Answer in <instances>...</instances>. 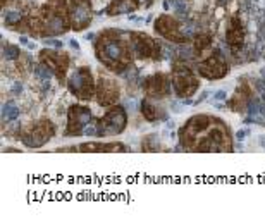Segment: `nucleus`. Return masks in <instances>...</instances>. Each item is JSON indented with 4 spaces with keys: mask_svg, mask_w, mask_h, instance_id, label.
Masks as SVG:
<instances>
[{
    "mask_svg": "<svg viewBox=\"0 0 265 222\" xmlns=\"http://www.w3.org/2000/svg\"><path fill=\"white\" fill-rule=\"evenodd\" d=\"M96 59L103 65H107L109 69H126L129 64V52H126V48L122 45V41L112 33H105L102 35L100 43L96 45Z\"/></svg>",
    "mask_w": 265,
    "mask_h": 222,
    "instance_id": "nucleus-1",
    "label": "nucleus"
},
{
    "mask_svg": "<svg viewBox=\"0 0 265 222\" xmlns=\"http://www.w3.org/2000/svg\"><path fill=\"white\" fill-rule=\"evenodd\" d=\"M127 124V114L126 109L122 107H114L96 124V134L98 136H112V134H121L126 129Z\"/></svg>",
    "mask_w": 265,
    "mask_h": 222,
    "instance_id": "nucleus-2",
    "label": "nucleus"
},
{
    "mask_svg": "<svg viewBox=\"0 0 265 222\" xmlns=\"http://www.w3.org/2000/svg\"><path fill=\"white\" fill-rule=\"evenodd\" d=\"M172 84L179 98H189L193 93L198 90V81L193 76L191 69L188 65L174 64V74H172Z\"/></svg>",
    "mask_w": 265,
    "mask_h": 222,
    "instance_id": "nucleus-3",
    "label": "nucleus"
},
{
    "mask_svg": "<svg viewBox=\"0 0 265 222\" xmlns=\"http://www.w3.org/2000/svg\"><path fill=\"white\" fill-rule=\"evenodd\" d=\"M67 88L72 95H76L78 98L88 100L93 95V79L92 74L86 67H79V69L72 71V74L69 76L67 81Z\"/></svg>",
    "mask_w": 265,
    "mask_h": 222,
    "instance_id": "nucleus-4",
    "label": "nucleus"
},
{
    "mask_svg": "<svg viewBox=\"0 0 265 222\" xmlns=\"http://www.w3.org/2000/svg\"><path fill=\"white\" fill-rule=\"evenodd\" d=\"M131 48L139 59H146V57H153V59H160L162 47L157 43L153 38H150L145 33H133L131 35Z\"/></svg>",
    "mask_w": 265,
    "mask_h": 222,
    "instance_id": "nucleus-5",
    "label": "nucleus"
},
{
    "mask_svg": "<svg viewBox=\"0 0 265 222\" xmlns=\"http://www.w3.org/2000/svg\"><path fill=\"white\" fill-rule=\"evenodd\" d=\"M92 124V112L88 107L83 105H72L69 109V122H67V131L65 134H79L83 129Z\"/></svg>",
    "mask_w": 265,
    "mask_h": 222,
    "instance_id": "nucleus-6",
    "label": "nucleus"
},
{
    "mask_svg": "<svg viewBox=\"0 0 265 222\" xmlns=\"http://www.w3.org/2000/svg\"><path fill=\"white\" fill-rule=\"evenodd\" d=\"M155 29L160 36H164L165 40H170L174 43H184V40H186V36L183 35V31L176 22V19L169 18L167 14L160 16L155 21Z\"/></svg>",
    "mask_w": 265,
    "mask_h": 222,
    "instance_id": "nucleus-7",
    "label": "nucleus"
},
{
    "mask_svg": "<svg viewBox=\"0 0 265 222\" xmlns=\"http://www.w3.org/2000/svg\"><path fill=\"white\" fill-rule=\"evenodd\" d=\"M198 72L207 79H220L229 72V67L220 57V53L217 52L215 55L208 57L205 62L198 64Z\"/></svg>",
    "mask_w": 265,
    "mask_h": 222,
    "instance_id": "nucleus-8",
    "label": "nucleus"
},
{
    "mask_svg": "<svg viewBox=\"0 0 265 222\" xmlns=\"http://www.w3.org/2000/svg\"><path fill=\"white\" fill-rule=\"evenodd\" d=\"M53 136V127L48 121H40V124H36L29 133L24 134L22 141L26 146L31 148H40L41 145H45L48 139Z\"/></svg>",
    "mask_w": 265,
    "mask_h": 222,
    "instance_id": "nucleus-9",
    "label": "nucleus"
},
{
    "mask_svg": "<svg viewBox=\"0 0 265 222\" xmlns=\"http://www.w3.org/2000/svg\"><path fill=\"white\" fill-rule=\"evenodd\" d=\"M69 10H71V24L76 31L83 29L92 21V10L88 5V0H69Z\"/></svg>",
    "mask_w": 265,
    "mask_h": 222,
    "instance_id": "nucleus-10",
    "label": "nucleus"
},
{
    "mask_svg": "<svg viewBox=\"0 0 265 222\" xmlns=\"http://www.w3.org/2000/svg\"><path fill=\"white\" fill-rule=\"evenodd\" d=\"M143 88L146 96H150V98H164L170 93V81L164 74H155L146 79Z\"/></svg>",
    "mask_w": 265,
    "mask_h": 222,
    "instance_id": "nucleus-11",
    "label": "nucleus"
},
{
    "mask_svg": "<svg viewBox=\"0 0 265 222\" xmlns=\"http://www.w3.org/2000/svg\"><path fill=\"white\" fill-rule=\"evenodd\" d=\"M119 98L117 84L112 79H100L98 81V103L109 107Z\"/></svg>",
    "mask_w": 265,
    "mask_h": 222,
    "instance_id": "nucleus-12",
    "label": "nucleus"
},
{
    "mask_svg": "<svg viewBox=\"0 0 265 222\" xmlns=\"http://www.w3.org/2000/svg\"><path fill=\"white\" fill-rule=\"evenodd\" d=\"M41 64L50 67L52 72L62 78L65 69H67V57H64L62 53H55L52 50H43L41 52Z\"/></svg>",
    "mask_w": 265,
    "mask_h": 222,
    "instance_id": "nucleus-13",
    "label": "nucleus"
},
{
    "mask_svg": "<svg viewBox=\"0 0 265 222\" xmlns=\"http://www.w3.org/2000/svg\"><path fill=\"white\" fill-rule=\"evenodd\" d=\"M226 41L232 48H241L244 43V29L241 26L239 18H232L226 31Z\"/></svg>",
    "mask_w": 265,
    "mask_h": 222,
    "instance_id": "nucleus-14",
    "label": "nucleus"
},
{
    "mask_svg": "<svg viewBox=\"0 0 265 222\" xmlns=\"http://www.w3.org/2000/svg\"><path fill=\"white\" fill-rule=\"evenodd\" d=\"M67 22H65V19L62 18V16H59V14H52L48 12L47 14V19H45L43 22V33L45 35H62V33H65L67 31Z\"/></svg>",
    "mask_w": 265,
    "mask_h": 222,
    "instance_id": "nucleus-15",
    "label": "nucleus"
},
{
    "mask_svg": "<svg viewBox=\"0 0 265 222\" xmlns=\"http://www.w3.org/2000/svg\"><path fill=\"white\" fill-rule=\"evenodd\" d=\"M139 7V2L138 0H115L112 2L107 12L110 16H119V14H126V12H133Z\"/></svg>",
    "mask_w": 265,
    "mask_h": 222,
    "instance_id": "nucleus-16",
    "label": "nucleus"
},
{
    "mask_svg": "<svg viewBox=\"0 0 265 222\" xmlns=\"http://www.w3.org/2000/svg\"><path fill=\"white\" fill-rule=\"evenodd\" d=\"M141 114H143V117L146 119V121H152V122H153V121H157L158 117H164L160 110L157 109L155 105L150 103V102H148L146 98H145V100L141 102Z\"/></svg>",
    "mask_w": 265,
    "mask_h": 222,
    "instance_id": "nucleus-17",
    "label": "nucleus"
},
{
    "mask_svg": "<svg viewBox=\"0 0 265 222\" xmlns=\"http://www.w3.org/2000/svg\"><path fill=\"white\" fill-rule=\"evenodd\" d=\"M18 115H19V109H18V105L14 103V100L5 102L4 107H2V121H4V122L16 121Z\"/></svg>",
    "mask_w": 265,
    "mask_h": 222,
    "instance_id": "nucleus-18",
    "label": "nucleus"
},
{
    "mask_svg": "<svg viewBox=\"0 0 265 222\" xmlns=\"http://www.w3.org/2000/svg\"><path fill=\"white\" fill-rule=\"evenodd\" d=\"M210 43H212V40H210L208 35L196 36V40H195V55H201V52H203L207 47H210Z\"/></svg>",
    "mask_w": 265,
    "mask_h": 222,
    "instance_id": "nucleus-19",
    "label": "nucleus"
},
{
    "mask_svg": "<svg viewBox=\"0 0 265 222\" xmlns=\"http://www.w3.org/2000/svg\"><path fill=\"white\" fill-rule=\"evenodd\" d=\"M141 146H143L145 152H155V150H158V148H160V143H158L157 134H148L146 138L143 139Z\"/></svg>",
    "mask_w": 265,
    "mask_h": 222,
    "instance_id": "nucleus-20",
    "label": "nucleus"
},
{
    "mask_svg": "<svg viewBox=\"0 0 265 222\" xmlns=\"http://www.w3.org/2000/svg\"><path fill=\"white\" fill-rule=\"evenodd\" d=\"M35 74L40 78V81H45V83H48V81L52 79V69L47 67L45 64L35 65Z\"/></svg>",
    "mask_w": 265,
    "mask_h": 222,
    "instance_id": "nucleus-21",
    "label": "nucleus"
},
{
    "mask_svg": "<svg viewBox=\"0 0 265 222\" xmlns=\"http://www.w3.org/2000/svg\"><path fill=\"white\" fill-rule=\"evenodd\" d=\"M19 53H21V50H19L16 45H4V47H2V55H4V59H7V60L18 59Z\"/></svg>",
    "mask_w": 265,
    "mask_h": 222,
    "instance_id": "nucleus-22",
    "label": "nucleus"
},
{
    "mask_svg": "<svg viewBox=\"0 0 265 222\" xmlns=\"http://www.w3.org/2000/svg\"><path fill=\"white\" fill-rule=\"evenodd\" d=\"M5 24H18L19 21H21V12H18V10H9V12H5V18H4Z\"/></svg>",
    "mask_w": 265,
    "mask_h": 222,
    "instance_id": "nucleus-23",
    "label": "nucleus"
},
{
    "mask_svg": "<svg viewBox=\"0 0 265 222\" xmlns=\"http://www.w3.org/2000/svg\"><path fill=\"white\" fill-rule=\"evenodd\" d=\"M260 107H262V105H260V102L256 100V98H250L248 107H246L248 114H250V115H258V114H260Z\"/></svg>",
    "mask_w": 265,
    "mask_h": 222,
    "instance_id": "nucleus-24",
    "label": "nucleus"
},
{
    "mask_svg": "<svg viewBox=\"0 0 265 222\" xmlns=\"http://www.w3.org/2000/svg\"><path fill=\"white\" fill-rule=\"evenodd\" d=\"M174 7H176V10H177L181 16L186 12V2H184V0H174Z\"/></svg>",
    "mask_w": 265,
    "mask_h": 222,
    "instance_id": "nucleus-25",
    "label": "nucleus"
},
{
    "mask_svg": "<svg viewBox=\"0 0 265 222\" xmlns=\"http://www.w3.org/2000/svg\"><path fill=\"white\" fill-rule=\"evenodd\" d=\"M43 43L50 45V47H55V48H62V41L60 40H55V38H45Z\"/></svg>",
    "mask_w": 265,
    "mask_h": 222,
    "instance_id": "nucleus-26",
    "label": "nucleus"
},
{
    "mask_svg": "<svg viewBox=\"0 0 265 222\" xmlns=\"http://www.w3.org/2000/svg\"><path fill=\"white\" fill-rule=\"evenodd\" d=\"M226 96H227V93L224 92V90H217L215 95H213V98H215L217 102H224V100H226Z\"/></svg>",
    "mask_w": 265,
    "mask_h": 222,
    "instance_id": "nucleus-27",
    "label": "nucleus"
},
{
    "mask_svg": "<svg viewBox=\"0 0 265 222\" xmlns=\"http://www.w3.org/2000/svg\"><path fill=\"white\" fill-rule=\"evenodd\" d=\"M21 92H22V83L21 81H16L12 84V93L14 95H21Z\"/></svg>",
    "mask_w": 265,
    "mask_h": 222,
    "instance_id": "nucleus-28",
    "label": "nucleus"
},
{
    "mask_svg": "<svg viewBox=\"0 0 265 222\" xmlns=\"http://www.w3.org/2000/svg\"><path fill=\"white\" fill-rule=\"evenodd\" d=\"M83 134L84 136H93V134H96V126L93 127V126H86L84 129H83Z\"/></svg>",
    "mask_w": 265,
    "mask_h": 222,
    "instance_id": "nucleus-29",
    "label": "nucleus"
},
{
    "mask_svg": "<svg viewBox=\"0 0 265 222\" xmlns=\"http://www.w3.org/2000/svg\"><path fill=\"white\" fill-rule=\"evenodd\" d=\"M246 134H248V129H239L238 133H236V139H238V141H243Z\"/></svg>",
    "mask_w": 265,
    "mask_h": 222,
    "instance_id": "nucleus-30",
    "label": "nucleus"
},
{
    "mask_svg": "<svg viewBox=\"0 0 265 222\" xmlns=\"http://www.w3.org/2000/svg\"><path fill=\"white\" fill-rule=\"evenodd\" d=\"M208 95H210V92H203V93H201V95H200V98H196L195 105H196V103H201V102H203V100H205V98H207V96H208Z\"/></svg>",
    "mask_w": 265,
    "mask_h": 222,
    "instance_id": "nucleus-31",
    "label": "nucleus"
},
{
    "mask_svg": "<svg viewBox=\"0 0 265 222\" xmlns=\"http://www.w3.org/2000/svg\"><path fill=\"white\" fill-rule=\"evenodd\" d=\"M69 45H71V48H74V50H76V52H79V50H81V47H79V43L76 41V40H71Z\"/></svg>",
    "mask_w": 265,
    "mask_h": 222,
    "instance_id": "nucleus-32",
    "label": "nucleus"
},
{
    "mask_svg": "<svg viewBox=\"0 0 265 222\" xmlns=\"http://www.w3.org/2000/svg\"><path fill=\"white\" fill-rule=\"evenodd\" d=\"M126 109H127V110H136V103H134L133 100L126 102Z\"/></svg>",
    "mask_w": 265,
    "mask_h": 222,
    "instance_id": "nucleus-33",
    "label": "nucleus"
},
{
    "mask_svg": "<svg viewBox=\"0 0 265 222\" xmlns=\"http://www.w3.org/2000/svg\"><path fill=\"white\" fill-rule=\"evenodd\" d=\"M165 127H167V129H174V121H167Z\"/></svg>",
    "mask_w": 265,
    "mask_h": 222,
    "instance_id": "nucleus-34",
    "label": "nucleus"
},
{
    "mask_svg": "<svg viewBox=\"0 0 265 222\" xmlns=\"http://www.w3.org/2000/svg\"><path fill=\"white\" fill-rule=\"evenodd\" d=\"M21 43H22V45H29V41H28L26 36H21Z\"/></svg>",
    "mask_w": 265,
    "mask_h": 222,
    "instance_id": "nucleus-35",
    "label": "nucleus"
},
{
    "mask_svg": "<svg viewBox=\"0 0 265 222\" xmlns=\"http://www.w3.org/2000/svg\"><path fill=\"white\" fill-rule=\"evenodd\" d=\"M93 36H95L93 33H88V35H86V40H93Z\"/></svg>",
    "mask_w": 265,
    "mask_h": 222,
    "instance_id": "nucleus-36",
    "label": "nucleus"
},
{
    "mask_svg": "<svg viewBox=\"0 0 265 222\" xmlns=\"http://www.w3.org/2000/svg\"><path fill=\"white\" fill-rule=\"evenodd\" d=\"M260 76L265 79V67H262V71H260Z\"/></svg>",
    "mask_w": 265,
    "mask_h": 222,
    "instance_id": "nucleus-37",
    "label": "nucleus"
},
{
    "mask_svg": "<svg viewBox=\"0 0 265 222\" xmlns=\"http://www.w3.org/2000/svg\"><path fill=\"white\" fill-rule=\"evenodd\" d=\"M262 100L265 102V90H263V92H262Z\"/></svg>",
    "mask_w": 265,
    "mask_h": 222,
    "instance_id": "nucleus-38",
    "label": "nucleus"
},
{
    "mask_svg": "<svg viewBox=\"0 0 265 222\" xmlns=\"http://www.w3.org/2000/svg\"><path fill=\"white\" fill-rule=\"evenodd\" d=\"M260 143H262V145H265V138H260Z\"/></svg>",
    "mask_w": 265,
    "mask_h": 222,
    "instance_id": "nucleus-39",
    "label": "nucleus"
},
{
    "mask_svg": "<svg viewBox=\"0 0 265 222\" xmlns=\"http://www.w3.org/2000/svg\"><path fill=\"white\" fill-rule=\"evenodd\" d=\"M219 4H226V0H219Z\"/></svg>",
    "mask_w": 265,
    "mask_h": 222,
    "instance_id": "nucleus-40",
    "label": "nucleus"
}]
</instances>
